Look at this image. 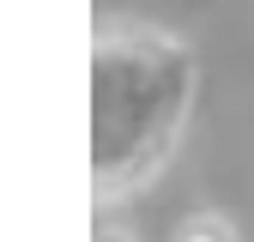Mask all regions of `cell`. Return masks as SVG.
I'll list each match as a JSON object with an SVG mask.
<instances>
[{
  "label": "cell",
  "mask_w": 254,
  "mask_h": 242,
  "mask_svg": "<svg viewBox=\"0 0 254 242\" xmlns=\"http://www.w3.org/2000/svg\"><path fill=\"white\" fill-rule=\"evenodd\" d=\"M97 242H127V236H97Z\"/></svg>",
  "instance_id": "2"
},
{
  "label": "cell",
  "mask_w": 254,
  "mask_h": 242,
  "mask_svg": "<svg viewBox=\"0 0 254 242\" xmlns=\"http://www.w3.org/2000/svg\"><path fill=\"white\" fill-rule=\"evenodd\" d=\"M176 242H236V236H230V224H224V218L200 212V218H188V224H182V236H176Z\"/></svg>",
  "instance_id": "1"
}]
</instances>
